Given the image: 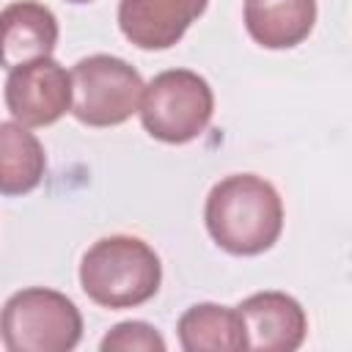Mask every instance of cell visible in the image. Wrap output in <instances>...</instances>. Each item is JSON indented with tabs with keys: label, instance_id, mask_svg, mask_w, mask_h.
<instances>
[{
	"label": "cell",
	"instance_id": "1",
	"mask_svg": "<svg viewBox=\"0 0 352 352\" xmlns=\"http://www.w3.org/2000/svg\"><path fill=\"white\" fill-rule=\"evenodd\" d=\"M209 236L231 256H258L283 231V201L278 190L256 173L220 179L204 206Z\"/></svg>",
	"mask_w": 352,
	"mask_h": 352
},
{
	"label": "cell",
	"instance_id": "2",
	"mask_svg": "<svg viewBox=\"0 0 352 352\" xmlns=\"http://www.w3.org/2000/svg\"><path fill=\"white\" fill-rule=\"evenodd\" d=\"M162 283L157 250L140 236L110 234L96 239L80 261V286L102 308H135L148 302Z\"/></svg>",
	"mask_w": 352,
	"mask_h": 352
},
{
	"label": "cell",
	"instance_id": "3",
	"mask_svg": "<svg viewBox=\"0 0 352 352\" xmlns=\"http://www.w3.org/2000/svg\"><path fill=\"white\" fill-rule=\"evenodd\" d=\"M80 338V308L55 289L14 292L0 311V341L8 352H69Z\"/></svg>",
	"mask_w": 352,
	"mask_h": 352
},
{
	"label": "cell",
	"instance_id": "4",
	"mask_svg": "<svg viewBox=\"0 0 352 352\" xmlns=\"http://www.w3.org/2000/svg\"><path fill=\"white\" fill-rule=\"evenodd\" d=\"M138 113L143 129L154 140L182 146L195 140L209 126L214 113V94L198 72L168 69L143 85Z\"/></svg>",
	"mask_w": 352,
	"mask_h": 352
},
{
	"label": "cell",
	"instance_id": "5",
	"mask_svg": "<svg viewBox=\"0 0 352 352\" xmlns=\"http://www.w3.org/2000/svg\"><path fill=\"white\" fill-rule=\"evenodd\" d=\"M72 116L88 126H118L140 107L143 77L135 66L116 55H88L74 63Z\"/></svg>",
	"mask_w": 352,
	"mask_h": 352
},
{
	"label": "cell",
	"instance_id": "6",
	"mask_svg": "<svg viewBox=\"0 0 352 352\" xmlns=\"http://www.w3.org/2000/svg\"><path fill=\"white\" fill-rule=\"evenodd\" d=\"M3 99L22 126H50L72 110V74L52 55L14 66Z\"/></svg>",
	"mask_w": 352,
	"mask_h": 352
},
{
	"label": "cell",
	"instance_id": "7",
	"mask_svg": "<svg viewBox=\"0 0 352 352\" xmlns=\"http://www.w3.org/2000/svg\"><path fill=\"white\" fill-rule=\"evenodd\" d=\"M245 330V349L294 352L308 333L302 305L286 292H256L236 305Z\"/></svg>",
	"mask_w": 352,
	"mask_h": 352
},
{
	"label": "cell",
	"instance_id": "8",
	"mask_svg": "<svg viewBox=\"0 0 352 352\" xmlns=\"http://www.w3.org/2000/svg\"><path fill=\"white\" fill-rule=\"evenodd\" d=\"M209 0H118V28L140 50H168L206 11Z\"/></svg>",
	"mask_w": 352,
	"mask_h": 352
},
{
	"label": "cell",
	"instance_id": "9",
	"mask_svg": "<svg viewBox=\"0 0 352 352\" xmlns=\"http://www.w3.org/2000/svg\"><path fill=\"white\" fill-rule=\"evenodd\" d=\"M58 16L38 0H14L0 11V66L14 69L50 58L58 44Z\"/></svg>",
	"mask_w": 352,
	"mask_h": 352
},
{
	"label": "cell",
	"instance_id": "10",
	"mask_svg": "<svg viewBox=\"0 0 352 352\" xmlns=\"http://www.w3.org/2000/svg\"><path fill=\"white\" fill-rule=\"evenodd\" d=\"M316 0H245V28L267 50H289L308 38Z\"/></svg>",
	"mask_w": 352,
	"mask_h": 352
},
{
	"label": "cell",
	"instance_id": "11",
	"mask_svg": "<svg viewBox=\"0 0 352 352\" xmlns=\"http://www.w3.org/2000/svg\"><path fill=\"white\" fill-rule=\"evenodd\" d=\"M184 352H239L245 349V330L236 308L217 302L190 305L176 324Z\"/></svg>",
	"mask_w": 352,
	"mask_h": 352
},
{
	"label": "cell",
	"instance_id": "12",
	"mask_svg": "<svg viewBox=\"0 0 352 352\" xmlns=\"http://www.w3.org/2000/svg\"><path fill=\"white\" fill-rule=\"evenodd\" d=\"M47 170L41 140L19 121H0V195L36 190Z\"/></svg>",
	"mask_w": 352,
	"mask_h": 352
},
{
	"label": "cell",
	"instance_id": "13",
	"mask_svg": "<svg viewBox=\"0 0 352 352\" xmlns=\"http://www.w3.org/2000/svg\"><path fill=\"white\" fill-rule=\"evenodd\" d=\"M165 338L148 322H118L99 341L102 352H165Z\"/></svg>",
	"mask_w": 352,
	"mask_h": 352
},
{
	"label": "cell",
	"instance_id": "14",
	"mask_svg": "<svg viewBox=\"0 0 352 352\" xmlns=\"http://www.w3.org/2000/svg\"><path fill=\"white\" fill-rule=\"evenodd\" d=\"M69 3H91V0H69Z\"/></svg>",
	"mask_w": 352,
	"mask_h": 352
}]
</instances>
